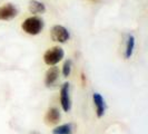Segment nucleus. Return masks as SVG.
<instances>
[{
    "mask_svg": "<svg viewBox=\"0 0 148 134\" xmlns=\"http://www.w3.org/2000/svg\"><path fill=\"white\" fill-rule=\"evenodd\" d=\"M92 99L96 106V114L98 117H103L106 112V103H105L104 97L101 96L99 93H94Z\"/></svg>",
    "mask_w": 148,
    "mask_h": 134,
    "instance_id": "6",
    "label": "nucleus"
},
{
    "mask_svg": "<svg viewBox=\"0 0 148 134\" xmlns=\"http://www.w3.org/2000/svg\"><path fill=\"white\" fill-rule=\"evenodd\" d=\"M52 134H73L71 124H64L52 130Z\"/></svg>",
    "mask_w": 148,
    "mask_h": 134,
    "instance_id": "11",
    "label": "nucleus"
},
{
    "mask_svg": "<svg viewBox=\"0 0 148 134\" xmlns=\"http://www.w3.org/2000/svg\"><path fill=\"white\" fill-rule=\"evenodd\" d=\"M58 77H59V68L53 65L46 73V76H45V84H46V86H48V87L52 86L55 83L57 82Z\"/></svg>",
    "mask_w": 148,
    "mask_h": 134,
    "instance_id": "7",
    "label": "nucleus"
},
{
    "mask_svg": "<svg viewBox=\"0 0 148 134\" xmlns=\"http://www.w3.org/2000/svg\"><path fill=\"white\" fill-rule=\"evenodd\" d=\"M71 66H73V63H71L70 59H68L65 61V64H64V66H62V75H64V77H68V76L70 75Z\"/></svg>",
    "mask_w": 148,
    "mask_h": 134,
    "instance_id": "12",
    "label": "nucleus"
},
{
    "mask_svg": "<svg viewBox=\"0 0 148 134\" xmlns=\"http://www.w3.org/2000/svg\"><path fill=\"white\" fill-rule=\"evenodd\" d=\"M69 83H65L60 88V103L61 107L65 112H69L71 108V99L69 94Z\"/></svg>",
    "mask_w": 148,
    "mask_h": 134,
    "instance_id": "4",
    "label": "nucleus"
},
{
    "mask_svg": "<svg viewBox=\"0 0 148 134\" xmlns=\"http://www.w3.org/2000/svg\"><path fill=\"white\" fill-rule=\"evenodd\" d=\"M29 11L31 14H44L46 11V7L42 2L32 0L29 2Z\"/></svg>",
    "mask_w": 148,
    "mask_h": 134,
    "instance_id": "9",
    "label": "nucleus"
},
{
    "mask_svg": "<svg viewBox=\"0 0 148 134\" xmlns=\"http://www.w3.org/2000/svg\"><path fill=\"white\" fill-rule=\"evenodd\" d=\"M59 121H60L59 110L56 108V107L49 108L48 112L46 113V116H45V122H46V124H48V125H53V124H57Z\"/></svg>",
    "mask_w": 148,
    "mask_h": 134,
    "instance_id": "8",
    "label": "nucleus"
},
{
    "mask_svg": "<svg viewBox=\"0 0 148 134\" xmlns=\"http://www.w3.org/2000/svg\"><path fill=\"white\" fill-rule=\"evenodd\" d=\"M18 15V9L12 3H7L0 7V20H10Z\"/></svg>",
    "mask_w": 148,
    "mask_h": 134,
    "instance_id": "5",
    "label": "nucleus"
},
{
    "mask_svg": "<svg viewBox=\"0 0 148 134\" xmlns=\"http://www.w3.org/2000/svg\"><path fill=\"white\" fill-rule=\"evenodd\" d=\"M134 48H135V38L134 36L129 35L127 38V43H126V49H125V57L127 59L132 57L134 52Z\"/></svg>",
    "mask_w": 148,
    "mask_h": 134,
    "instance_id": "10",
    "label": "nucleus"
},
{
    "mask_svg": "<svg viewBox=\"0 0 148 134\" xmlns=\"http://www.w3.org/2000/svg\"><path fill=\"white\" fill-rule=\"evenodd\" d=\"M64 56H65L64 49L59 46H55V47L49 48L47 52H45L44 60L47 65L53 66V65L58 64L60 60L64 58Z\"/></svg>",
    "mask_w": 148,
    "mask_h": 134,
    "instance_id": "2",
    "label": "nucleus"
},
{
    "mask_svg": "<svg viewBox=\"0 0 148 134\" xmlns=\"http://www.w3.org/2000/svg\"><path fill=\"white\" fill-rule=\"evenodd\" d=\"M21 28L29 35H38L44 28V21L38 17H29L22 22Z\"/></svg>",
    "mask_w": 148,
    "mask_h": 134,
    "instance_id": "1",
    "label": "nucleus"
},
{
    "mask_svg": "<svg viewBox=\"0 0 148 134\" xmlns=\"http://www.w3.org/2000/svg\"><path fill=\"white\" fill-rule=\"evenodd\" d=\"M50 35H51V39L53 41H58V43H61V44L66 43L67 40L69 39V37H70L69 31L64 26H60V25H56V26L52 27Z\"/></svg>",
    "mask_w": 148,
    "mask_h": 134,
    "instance_id": "3",
    "label": "nucleus"
}]
</instances>
